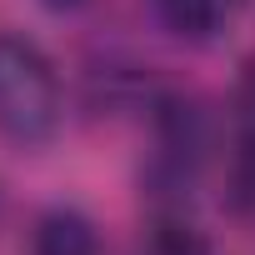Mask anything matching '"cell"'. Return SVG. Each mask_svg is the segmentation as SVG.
<instances>
[{
	"label": "cell",
	"instance_id": "5",
	"mask_svg": "<svg viewBox=\"0 0 255 255\" xmlns=\"http://www.w3.org/2000/svg\"><path fill=\"white\" fill-rule=\"evenodd\" d=\"M140 255H210V245H205L200 230H190L180 220H165V225H155V235L145 240Z\"/></svg>",
	"mask_w": 255,
	"mask_h": 255
},
{
	"label": "cell",
	"instance_id": "1",
	"mask_svg": "<svg viewBox=\"0 0 255 255\" xmlns=\"http://www.w3.org/2000/svg\"><path fill=\"white\" fill-rule=\"evenodd\" d=\"M60 125V80L45 50L0 30V135L10 145H45Z\"/></svg>",
	"mask_w": 255,
	"mask_h": 255
},
{
	"label": "cell",
	"instance_id": "2",
	"mask_svg": "<svg viewBox=\"0 0 255 255\" xmlns=\"http://www.w3.org/2000/svg\"><path fill=\"white\" fill-rule=\"evenodd\" d=\"M240 5H245V0H155V15H160V25H165L170 35L205 45V40H215L220 30L235 25Z\"/></svg>",
	"mask_w": 255,
	"mask_h": 255
},
{
	"label": "cell",
	"instance_id": "4",
	"mask_svg": "<svg viewBox=\"0 0 255 255\" xmlns=\"http://www.w3.org/2000/svg\"><path fill=\"white\" fill-rule=\"evenodd\" d=\"M230 200L235 210H255V125H245L230 155Z\"/></svg>",
	"mask_w": 255,
	"mask_h": 255
},
{
	"label": "cell",
	"instance_id": "3",
	"mask_svg": "<svg viewBox=\"0 0 255 255\" xmlns=\"http://www.w3.org/2000/svg\"><path fill=\"white\" fill-rule=\"evenodd\" d=\"M30 250L35 255H100V235L80 210H50L40 215Z\"/></svg>",
	"mask_w": 255,
	"mask_h": 255
},
{
	"label": "cell",
	"instance_id": "6",
	"mask_svg": "<svg viewBox=\"0 0 255 255\" xmlns=\"http://www.w3.org/2000/svg\"><path fill=\"white\" fill-rule=\"evenodd\" d=\"M50 5H75V0H50Z\"/></svg>",
	"mask_w": 255,
	"mask_h": 255
}]
</instances>
